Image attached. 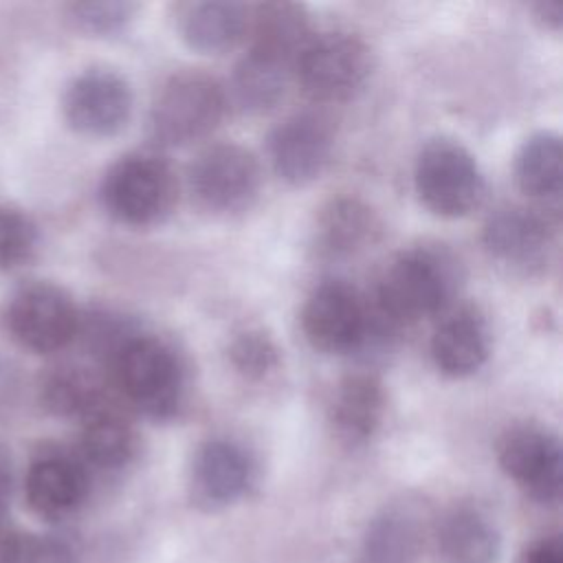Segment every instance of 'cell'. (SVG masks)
<instances>
[{
  "instance_id": "obj_1",
  "label": "cell",
  "mask_w": 563,
  "mask_h": 563,
  "mask_svg": "<svg viewBox=\"0 0 563 563\" xmlns=\"http://www.w3.org/2000/svg\"><path fill=\"white\" fill-rule=\"evenodd\" d=\"M455 292L453 260L429 246L398 253L385 268L369 299L372 308L396 330L442 312Z\"/></svg>"
},
{
  "instance_id": "obj_2",
  "label": "cell",
  "mask_w": 563,
  "mask_h": 563,
  "mask_svg": "<svg viewBox=\"0 0 563 563\" xmlns=\"http://www.w3.org/2000/svg\"><path fill=\"white\" fill-rule=\"evenodd\" d=\"M110 367L123 398L145 418L165 422L180 413L187 372L167 341L139 330L123 343Z\"/></svg>"
},
{
  "instance_id": "obj_3",
  "label": "cell",
  "mask_w": 563,
  "mask_h": 563,
  "mask_svg": "<svg viewBox=\"0 0 563 563\" xmlns=\"http://www.w3.org/2000/svg\"><path fill=\"white\" fill-rule=\"evenodd\" d=\"M101 207L128 227L163 222L178 200V180L172 165L147 152H132L114 161L99 185Z\"/></svg>"
},
{
  "instance_id": "obj_4",
  "label": "cell",
  "mask_w": 563,
  "mask_h": 563,
  "mask_svg": "<svg viewBox=\"0 0 563 563\" xmlns=\"http://www.w3.org/2000/svg\"><path fill=\"white\" fill-rule=\"evenodd\" d=\"M227 112V92L218 79L200 70L172 75L158 90L147 128L161 147H183L209 136Z\"/></svg>"
},
{
  "instance_id": "obj_5",
  "label": "cell",
  "mask_w": 563,
  "mask_h": 563,
  "mask_svg": "<svg viewBox=\"0 0 563 563\" xmlns=\"http://www.w3.org/2000/svg\"><path fill=\"white\" fill-rule=\"evenodd\" d=\"M413 187L424 209L440 218H464L479 207L486 183L475 156L453 139H429L413 165Z\"/></svg>"
},
{
  "instance_id": "obj_6",
  "label": "cell",
  "mask_w": 563,
  "mask_h": 563,
  "mask_svg": "<svg viewBox=\"0 0 563 563\" xmlns=\"http://www.w3.org/2000/svg\"><path fill=\"white\" fill-rule=\"evenodd\" d=\"M79 312L66 288L35 279L9 295L2 323L20 347L33 354H55L75 341Z\"/></svg>"
},
{
  "instance_id": "obj_7",
  "label": "cell",
  "mask_w": 563,
  "mask_h": 563,
  "mask_svg": "<svg viewBox=\"0 0 563 563\" xmlns=\"http://www.w3.org/2000/svg\"><path fill=\"white\" fill-rule=\"evenodd\" d=\"M292 70L303 92L314 101H347L372 73V51L358 35L345 31L319 33L303 46Z\"/></svg>"
},
{
  "instance_id": "obj_8",
  "label": "cell",
  "mask_w": 563,
  "mask_h": 563,
  "mask_svg": "<svg viewBox=\"0 0 563 563\" xmlns=\"http://www.w3.org/2000/svg\"><path fill=\"white\" fill-rule=\"evenodd\" d=\"M301 330L306 341L323 354L356 352L369 339L367 297L343 279H325L303 303Z\"/></svg>"
},
{
  "instance_id": "obj_9",
  "label": "cell",
  "mask_w": 563,
  "mask_h": 563,
  "mask_svg": "<svg viewBox=\"0 0 563 563\" xmlns=\"http://www.w3.org/2000/svg\"><path fill=\"white\" fill-rule=\"evenodd\" d=\"M257 158L238 143H216L202 150L189 167V189L196 202L213 213H238L260 194Z\"/></svg>"
},
{
  "instance_id": "obj_10",
  "label": "cell",
  "mask_w": 563,
  "mask_h": 563,
  "mask_svg": "<svg viewBox=\"0 0 563 563\" xmlns=\"http://www.w3.org/2000/svg\"><path fill=\"white\" fill-rule=\"evenodd\" d=\"M132 108L134 97L128 79L103 66L75 75L62 97L68 128L88 139L117 136L130 123Z\"/></svg>"
},
{
  "instance_id": "obj_11",
  "label": "cell",
  "mask_w": 563,
  "mask_h": 563,
  "mask_svg": "<svg viewBox=\"0 0 563 563\" xmlns=\"http://www.w3.org/2000/svg\"><path fill=\"white\" fill-rule=\"evenodd\" d=\"M501 471L534 501L554 504L561 497L563 451L559 438L537 424H515L497 442Z\"/></svg>"
},
{
  "instance_id": "obj_12",
  "label": "cell",
  "mask_w": 563,
  "mask_h": 563,
  "mask_svg": "<svg viewBox=\"0 0 563 563\" xmlns=\"http://www.w3.org/2000/svg\"><path fill=\"white\" fill-rule=\"evenodd\" d=\"M332 150V123L317 112L292 114L268 134L271 165L288 185H308L317 180L325 172Z\"/></svg>"
},
{
  "instance_id": "obj_13",
  "label": "cell",
  "mask_w": 563,
  "mask_h": 563,
  "mask_svg": "<svg viewBox=\"0 0 563 563\" xmlns=\"http://www.w3.org/2000/svg\"><path fill=\"white\" fill-rule=\"evenodd\" d=\"M552 220L548 213L528 207H499L482 227L486 253L515 271L530 273L541 268L552 249Z\"/></svg>"
},
{
  "instance_id": "obj_14",
  "label": "cell",
  "mask_w": 563,
  "mask_h": 563,
  "mask_svg": "<svg viewBox=\"0 0 563 563\" xmlns=\"http://www.w3.org/2000/svg\"><path fill=\"white\" fill-rule=\"evenodd\" d=\"M251 479V455L235 440L211 438L196 449L189 471V488L200 508L216 510L238 501L249 490Z\"/></svg>"
},
{
  "instance_id": "obj_15",
  "label": "cell",
  "mask_w": 563,
  "mask_h": 563,
  "mask_svg": "<svg viewBox=\"0 0 563 563\" xmlns=\"http://www.w3.org/2000/svg\"><path fill=\"white\" fill-rule=\"evenodd\" d=\"M24 493L33 512L62 519L77 510L88 495L86 466L68 453L44 451L26 471Z\"/></svg>"
},
{
  "instance_id": "obj_16",
  "label": "cell",
  "mask_w": 563,
  "mask_h": 563,
  "mask_svg": "<svg viewBox=\"0 0 563 563\" xmlns=\"http://www.w3.org/2000/svg\"><path fill=\"white\" fill-rule=\"evenodd\" d=\"M433 365L449 378H466L484 367L490 354V330L475 308H460L433 332Z\"/></svg>"
},
{
  "instance_id": "obj_17",
  "label": "cell",
  "mask_w": 563,
  "mask_h": 563,
  "mask_svg": "<svg viewBox=\"0 0 563 563\" xmlns=\"http://www.w3.org/2000/svg\"><path fill=\"white\" fill-rule=\"evenodd\" d=\"M385 413V389L376 374L354 372L339 380L330 422L336 438L350 446L367 442L380 427Z\"/></svg>"
},
{
  "instance_id": "obj_18",
  "label": "cell",
  "mask_w": 563,
  "mask_h": 563,
  "mask_svg": "<svg viewBox=\"0 0 563 563\" xmlns=\"http://www.w3.org/2000/svg\"><path fill=\"white\" fill-rule=\"evenodd\" d=\"M176 26L183 42L202 55L231 51L249 26V7L240 2H187L176 11Z\"/></svg>"
},
{
  "instance_id": "obj_19",
  "label": "cell",
  "mask_w": 563,
  "mask_h": 563,
  "mask_svg": "<svg viewBox=\"0 0 563 563\" xmlns=\"http://www.w3.org/2000/svg\"><path fill=\"white\" fill-rule=\"evenodd\" d=\"M251 48L273 57L286 66H295L299 53L314 35L310 18L301 4L295 2H264L249 11Z\"/></svg>"
},
{
  "instance_id": "obj_20",
  "label": "cell",
  "mask_w": 563,
  "mask_h": 563,
  "mask_svg": "<svg viewBox=\"0 0 563 563\" xmlns=\"http://www.w3.org/2000/svg\"><path fill=\"white\" fill-rule=\"evenodd\" d=\"M435 548L442 563H495L501 541L482 510L457 506L438 521Z\"/></svg>"
},
{
  "instance_id": "obj_21",
  "label": "cell",
  "mask_w": 563,
  "mask_h": 563,
  "mask_svg": "<svg viewBox=\"0 0 563 563\" xmlns=\"http://www.w3.org/2000/svg\"><path fill=\"white\" fill-rule=\"evenodd\" d=\"M40 405L57 418H86L110 405L101 378L75 363H57L42 372L37 383Z\"/></svg>"
},
{
  "instance_id": "obj_22",
  "label": "cell",
  "mask_w": 563,
  "mask_h": 563,
  "mask_svg": "<svg viewBox=\"0 0 563 563\" xmlns=\"http://www.w3.org/2000/svg\"><path fill=\"white\" fill-rule=\"evenodd\" d=\"M380 220L372 207L358 198H336L321 209L317 220V242L323 253L343 257L374 244Z\"/></svg>"
},
{
  "instance_id": "obj_23",
  "label": "cell",
  "mask_w": 563,
  "mask_h": 563,
  "mask_svg": "<svg viewBox=\"0 0 563 563\" xmlns=\"http://www.w3.org/2000/svg\"><path fill=\"white\" fill-rule=\"evenodd\" d=\"M515 183L528 198L556 207L561 198V139L543 130L530 134L515 154Z\"/></svg>"
},
{
  "instance_id": "obj_24",
  "label": "cell",
  "mask_w": 563,
  "mask_h": 563,
  "mask_svg": "<svg viewBox=\"0 0 563 563\" xmlns=\"http://www.w3.org/2000/svg\"><path fill=\"white\" fill-rule=\"evenodd\" d=\"M79 453L97 468H121L136 453V433L117 409L106 405L81 420Z\"/></svg>"
},
{
  "instance_id": "obj_25",
  "label": "cell",
  "mask_w": 563,
  "mask_h": 563,
  "mask_svg": "<svg viewBox=\"0 0 563 563\" xmlns=\"http://www.w3.org/2000/svg\"><path fill=\"white\" fill-rule=\"evenodd\" d=\"M424 543V519L411 506H391L378 515L365 537L372 563H413Z\"/></svg>"
},
{
  "instance_id": "obj_26",
  "label": "cell",
  "mask_w": 563,
  "mask_h": 563,
  "mask_svg": "<svg viewBox=\"0 0 563 563\" xmlns=\"http://www.w3.org/2000/svg\"><path fill=\"white\" fill-rule=\"evenodd\" d=\"M290 70V66L273 57L246 51V55L235 64L231 79L235 103L251 114L268 112L284 97Z\"/></svg>"
},
{
  "instance_id": "obj_27",
  "label": "cell",
  "mask_w": 563,
  "mask_h": 563,
  "mask_svg": "<svg viewBox=\"0 0 563 563\" xmlns=\"http://www.w3.org/2000/svg\"><path fill=\"white\" fill-rule=\"evenodd\" d=\"M231 367L246 380H264L279 367V347L262 330L238 332L227 347Z\"/></svg>"
},
{
  "instance_id": "obj_28",
  "label": "cell",
  "mask_w": 563,
  "mask_h": 563,
  "mask_svg": "<svg viewBox=\"0 0 563 563\" xmlns=\"http://www.w3.org/2000/svg\"><path fill=\"white\" fill-rule=\"evenodd\" d=\"M40 233L29 213L0 205V271L24 266L37 251Z\"/></svg>"
},
{
  "instance_id": "obj_29",
  "label": "cell",
  "mask_w": 563,
  "mask_h": 563,
  "mask_svg": "<svg viewBox=\"0 0 563 563\" xmlns=\"http://www.w3.org/2000/svg\"><path fill=\"white\" fill-rule=\"evenodd\" d=\"M134 2H70L66 7L68 20L75 29L97 37H110L132 22L136 13Z\"/></svg>"
},
{
  "instance_id": "obj_30",
  "label": "cell",
  "mask_w": 563,
  "mask_h": 563,
  "mask_svg": "<svg viewBox=\"0 0 563 563\" xmlns=\"http://www.w3.org/2000/svg\"><path fill=\"white\" fill-rule=\"evenodd\" d=\"M22 563H77V552L68 539L42 534L24 539Z\"/></svg>"
},
{
  "instance_id": "obj_31",
  "label": "cell",
  "mask_w": 563,
  "mask_h": 563,
  "mask_svg": "<svg viewBox=\"0 0 563 563\" xmlns=\"http://www.w3.org/2000/svg\"><path fill=\"white\" fill-rule=\"evenodd\" d=\"M22 394V376L11 358L0 356V418L13 413Z\"/></svg>"
},
{
  "instance_id": "obj_32",
  "label": "cell",
  "mask_w": 563,
  "mask_h": 563,
  "mask_svg": "<svg viewBox=\"0 0 563 563\" xmlns=\"http://www.w3.org/2000/svg\"><path fill=\"white\" fill-rule=\"evenodd\" d=\"M519 563H563V548L559 537H543L530 543Z\"/></svg>"
},
{
  "instance_id": "obj_33",
  "label": "cell",
  "mask_w": 563,
  "mask_h": 563,
  "mask_svg": "<svg viewBox=\"0 0 563 563\" xmlns=\"http://www.w3.org/2000/svg\"><path fill=\"white\" fill-rule=\"evenodd\" d=\"M532 13L550 31H559L563 26V2L561 0H539L532 4Z\"/></svg>"
},
{
  "instance_id": "obj_34",
  "label": "cell",
  "mask_w": 563,
  "mask_h": 563,
  "mask_svg": "<svg viewBox=\"0 0 563 563\" xmlns=\"http://www.w3.org/2000/svg\"><path fill=\"white\" fill-rule=\"evenodd\" d=\"M24 539L11 528H0V563H22Z\"/></svg>"
},
{
  "instance_id": "obj_35",
  "label": "cell",
  "mask_w": 563,
  "mask_h": 563,
  "mask_svg": "<svg viewBox=\"0 0 563 563\" xmlns=\"http://www.w3.org/2000/svg\"><path fill=\"white\" fill-rule=\"evenodd\" d=\"M13 493V473L7 455L0 451V517L7 512Z\"/></svg>"
}]
</instances>
